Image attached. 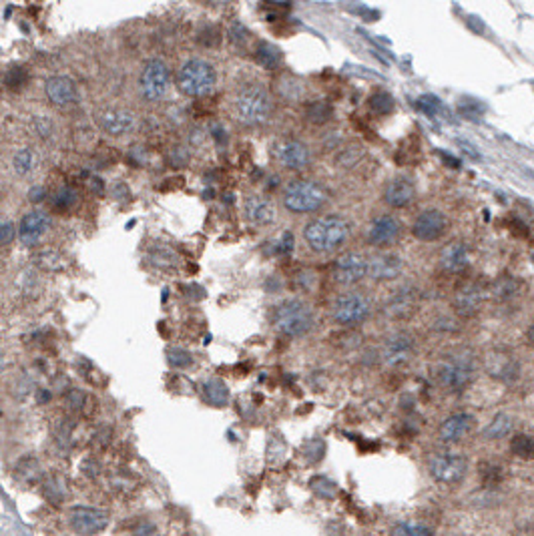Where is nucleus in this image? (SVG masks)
I'll list each match as a JSON object with an SVG mask.
<instances>
[{
    "instance_id": "obj_1",
    "label": "nucleus",
    "mask_w": 534,
    "mask_h": 536,
    "mask_svg": "<svg viewBox=\"0 0 534 536\" xmlns=\"http://www.w3.org/2000/svg\"><path fill=\"white\" fill-rule=\"evenodd\" d=\"M272 95L257 83H248L237 88L231 99V112L237 123L245 127L263 125L272 117Z\"/></svg>"
},
{
    "instance_id": "obj_2",
    "label": "nucleus",
    "mask_w": 534,
    "mask_h": 536,
    "mask_svg": "<svg viewBox=\"0 0 534 536\" xmlns=\"http://www.w3.org/2000/svg\"><path fill=\"white\" fill-rule=\"evenodd\" d=\"M349 237V225L339 215H323L303 227V241L315 253L339 250Z\"/></svg>"
},
{
    "instance_id": "obj_3",
    "label": "nucleus",
    "mask_w": 534,
    "mask_h": 536,
    "mask_svg": "<svg viewBox=\"0 0 534 536\" xmlns=\"http://www.w3.org/2000/svg\"><path fill=\"white\" fill-rule=\"evenodd\" d=\"M284 207L296 215H308L322 209L327 203V191L311 179H294L281 193Z\"/></svg>"
},
{
    "instance_id": "obj_4",
    "label": "nucleus",
    "mask_w": 534,
    "mask_h": 536,
    "mask_svg": "<svg viewBox=\"0 0 534 536\" xmlns=\"http://www.w3.org/2000/svg\"><path fill=\"white\" fill-rule=\"evenodd\" d=\"M217 85V71L205 59H189L177 73V87L185 97H207Z\"/></svg>"
},
{
    "instance_id": "obj_5",
    "label": "nucleus",
    "mask_w": 534,
    "mask_h": 536,
    "mask_svg": "<svg viewBox=\"0 0 534 536\" xmlns=\"http://www.w3.org/2000/svg\"><path fill=\"white\" fill-rule=\"evenodd\" d=\"M313 322H315L313 310L301 300L284 301L274 312L275 330L287 337L306 336L313 327Z\"/></svg>"
},
{
    "instance_id": "obj_6",
    "label": "nucleus",
    "mask_w": 534,
    "mask_h": 536,
    "mask_svg": "<svg viewBox=\"0 0 534 536\" xmlns=\"http://www.w3.org/2000/svg\"><path fill=\"white\" fill-rule=\"evenodd\" d=\"M436 380L450 392H460L472 382L474 362L470 354H450L440 360L434 370Z\"/></svg>"
},
{
    "instance_id": "obj_7",
    "label": "nucleus",
    "mask_w": 534,
    "mask_h": 536,
    "mask_svg": "<svg viewBox=\"0 0 534 536\" xmlns=\"http://www.w3.org/2000/svg\"><path fill=\"white\" fill-rule=\"evenodd\" d=\"M372 312V301L361 291H344L339 293L332 305V317L339 325H358L361 324Z\"/></svg>"
},
{
    "instance_id": "obj_8",
    "label": "nucleus",
    "mask_w": 534,
    "mask_h": 536,
    "mask_svg": "<svg viewBox=\"0 0 534 536\" xmlns=\"http://www.w3.org/2000/svg\"><path fill=\"white\" fill-rule=\"evenodd\" d=\"M141 95L149 103H159L167 99L171 88V71L161 59H153L145 64L141 78H139Z\"/></svg>"
},
{
    "instance_id": "obj_9",
    "label": "nucleus",
    "mask_w": 534,
    "mask_h": 536,
    "mask_svg": "<svg viewBox=\"0 0 534 536\" xmlns=\"http://www.w3.org/2000/svg\"><path fill=\"white\" fill-rule=\"evenodd\" d=\"M428 472L436 482L452 487V484H458L464 480V476L468 472V460L456 452L438 454L428 462Z\"/></svg>"
},
{
    "instance_id": "obj_10",
    "label": "nucleus",
    "mask_w": 534,
    "mask_h": 536,
    "mask_svg": "<svg viewBox=\"0 0 534 536\" xmlns=\"http://www.w3.org/2000/svg\"><path fill=\"white\" fill-rule=\"evenodd\" d=\"M448 227H450V219H448L446 213L438 207H428L414 217L412 235L422 243H434L446 235Z\"/></svg>"
},
{
    "instance_id": "obj_11",
    "label": "nucleus",
    "mask_w": 534,
    "mask_h": 536,
    "mask_svg": "<svg viewBox=\"0 0 534 536\" xmlns=\"http://www.w3.org/2000/svg\"><path fill=\"white\" fill-rule=\"evenodd\" d=\"M400 237H402V223L390 213L373 217L366 229V243L382 251L396 245Z\"/></svg>"
},
{
    "instance_id": "obj_12",
    "label": "nucleus",
    "mask_w": 534,
    "mask_h": 536,
    "mask_svg": "<svg viewBox=\"0 0 534 536\" xmlns=\"http://www.w3.org/2000/svg\"><path fill=\"white\" fill-rule=\"evenodd\" d=\"M274 159L287 171H301L310 167L311 151L310 147L299 139L287 137L277 141L274 145Z\"/></svg>"
},
{
    "instance_id": "obj_13",
    "label": "nucleus",
    "mask_w": 534,
    "mask_h": 536,
    "mask_svg": "<svg viewBox=\"0 0 534 536\" xmlns=\"http://www.w3.org/2000/svg\"><path fill=\"white\" fill-rule=\"evenodd\" d=\"M332 274L339 286H354L368 277V257L360 251H344L336 257Z\"/></svg>"
},
{
    "instance_id": "obj_14",
    "label": "nucleus",
    "mask_w": 534,
    "mask_h": 536,
    "mask_svg": "<svg viewBox=\"0 0 534 536\" xmlns=\"http://www.w3.org/2000/svg\"><path fill=\"white\" fill-rule=\"evenodd\" d=\"M414 337L408 332H394L385 337L382 344V360L390 368H400L404 363H408L414 356Z\"/></svg>"
},
{
    "instance_id": "obj_15",
    "label": "nucleus",
    "mask_w": 534,
    "mask_h": 536,
    "mask_svg": "<svg viewBox=\"0 0 534 536\" xmlns=\"http://www.w3.org/2000/svg\"><path fill=\"white\" fill-rule=\"evenodd\" d=\"M486 300V287L478 281H466L458 287V291L452 298V310L462 317H472L482 310Z\"/></svg>"
},
{
    "instance_id": "obj_16",
    "label": "nucleus",
    "mask_w": 534,
    "mask_h": 536,
    "mask_svg": "<svg viewBox=\"0 0 534 536\" xmlns=\"http://www.w3.org/2000/svg\"><path fill=\"white\" fill-rule=\"evenodd\" d=\"M404 274V260L392 251H378L368 257V277L373 281H392Z\"/></svg>"
},
{
    "instance_id": "obj_17",
    "label": "nucleus",
    "mask_w": 534,
    "mask_h": 536,
    "mask_svg": "<svg viewBox=\"0 0 534 536\" xmlns=\"http://www.w3.org/2000/svg\"><path fill=\"white\" fill-rule=\"evenodd\" d=\"M69 520H71V526L76 535L93 536L107 528L109 514L105 511H99V508H91V506H76L71 511Z\"/></svg>"
},
{
    "instance_id": "obj_18",
    "label": "nucleus",
    "mask_w": 534,
    "mask_h": 536,
    "mask_svg": "<svg viewBox=\"0 0 534 536\" xmlns=\"http://www.w3.org/2000/svg\"><path fill=\"white\" fill-rule=\"evenodd\" d=\"M416 197V183L408 175H396L385 183L382 191V199L388 207L392 209H404L408 207Z\"/></svg>"
},
{
    "instance_id": "obj_19",
    "label": "nucleus",
    "mask_w": 534,
    "mask_h": 536,
    "mask_svg": "<svg viewBox=\"0 0 534 536\" xmlns=\"http://www.w3.org/2000/svg\"><path fill=\"white\" fill-rule=\"evenodd\" d=\"M468 265H470V247L462 239L450 241L438 253V267L444 274H462Z\"/></svg>"
},
{
    "instance_id": "obj_20",
    "label": "nucleus",
    "mask_w": 534,
    "mask_h": 536,
    "mask_svg": "<svg viewBox=\"0 0 534 536\" xmlns=\"http://www.w3.org/2000/svg\"><path fill=\"white\" fill-rule=\"evenodd\" d=\"M50 229V215L47 211H40V209H35V211L26 213L23 217V221L18 223V239L28 245V247H35L42 241V237L49 233Z\"/></svg>"
},
{
    "instance_id": "obj_21",
    "label": "nucleus",
    "mask_w": 534,
    "mask_h": 536,
    "mask_svg": "<svg viewBox=\"0 0 534 536\" xmlns=\"http://www.w3.org/2000/svg\"><path fill=\"white\" fill-rule=\"evenodd\" d=\"M474 424H476V420H474L472 414H466V412L452 414L438 428V438L446 444L460 442L462 438H466L472 432Z\"/></svg>"
},
{
    "instance_id": "obj_22",
    "label": "nucleus",
    "mask_w": 534,
    "mask_h": 536,
    "mask_svg": "<svg viewBox=\"0 0 534 536\" xmlns=\"http://www.w3.org/2000/svg\"><path fill=\"white\" fill-rule=\"evenodd\" d=\"M99 123L105 133H109L112 137H121V135H127L135 129L137 119H135L133 112L127 111V109H115L112 107V109L100 112Z\"/></svg>"
},
{
    "instance_id": "obj_23",
    "label": "nucleus",
    "mask_w": 534,
    "mask_h": 536,
    "mask_svg": "<svg viewBox=\"0 0 534 536\" xmlns=\"http://www.w3.org/2000/svg\"><path fill=\"white\" fill-rule=\"evenodd\" d=\"M243 215L255 227H267L275 221V205L263 195H249L243 203Z\"/></svg>"
},
{
    "instance_id": "obj_24",
    "label": "nucleus",
    "mask_w": 534,
    "mask_h": 536,
    "mask_svg": "<svg viewBox=\"0 0 534 536\" xmlns=\"http://www.w3.org/2000/svg\"><path fill=\"white\" fill-rule=\"evenodd\" d=\"M45 93H47L50 103L57 105V107L73 105L79 99L75 81L69 78V76H50L47 85H45Z\"/></svg>"
},
{
    "instance_id": "obj_25",
    "label": "nucleus",
    "mask_w": 534,
    "mask_h": 536,
    "mask_svg": "<svg viewBox=\"0 0 534 536\" xmlns=\"http://www.w3.org/2000/svg\"><path fill=\"white\" fill-rule=\"evenodd\" d=\"M414 310H416V293L412 289L397 291L396 296H392V300L388 301L384 308V312L390 317H397V320L410 317Z\"/></svg>"
},
{
    "instance_id": "obj_26",
    "label": "nucleus",
    "mask_w": 534,
    "mask_h": 536,
    "mask_svg": "<svg viewBox=\"0 0 534 536\" xmlns=\"http://www.w3.org/2000/svg\"><path fill=\"white\" fill-rule=\"evenodd\" d=\"M203 396H205V400H207L211 406L221 408V406H225V404L229 402V388H227V384H225L224 380L211 378V380H207V382L203 384Z\"/></svg>"
},
{
    "instance_id": "obj_27",
    "label": "nucleus",
    "mask_w": 534,
    "mask_h": 536,
    "mask_svg": "<svg viewBox=\"0 0 534 536\" xmlns=\"http://www.w3.org/2000/svg\"><path fill=\"white\" fill-rule=\"evenodd\" d=\"M255 61L263 69H277L279 64L284 63V54L272 42H260L257 49H255Z\"/></svg>"
},
{
    "instance_id": "obj_28",
    "label": "nucleus",
    "mask_w": 534,
    "mask_h": 536,
    "mask_svg": "<svg viewBox=\"0 0 534 536\" xmlns=\"http://www.w3.org/2000/svg\"><path fill=\"white\" fill-rule=\"evenodd\" d=\"M306 119L310 121L311 125H325L332 117H334V109L330 103L325 100H313L306 107Z\"/></svg>"
},
{
    "instance_id": "obj_29",
    "label": "nucleus",
    "mask_w": 534,
    "mask_h": 536,
    "mask_svg": "<svg viewBox=\"0 0 534 536\" xmlns=\"http://www.w3.org/2000/svg\"><path fill=\"white\" fill-rule=\"evenodd\" d=\"M510 432H512V418L506 414H498V416H494V420L486 426L482 436L486 440H500V438L509 436Z\"/></svg>"
},
{
    "instance_id": "obj_30",
    "label": "nucleus",
    "mask_w": 534,
    "mask_h": 536,
    "mask_svg": "<svg viewBox=\"0 0 534 536\" xmlns=\"http://www.w3.org/2000/svg\"><path fill=\"white\" fill-rule=\"evenodd\" d=\"M38 167V155L33 149H21L13 157V169L21 177L30 175Z\"/></svg>"
},
{
    "instance_id": "obj_31",
    "label": "nucleus",
    "mask_w": 534,
    "mask_h": 536,
    "mask_svg": "<svg viewBox=\"0 0 534 536\" xmlns=\"http://www.w3.org/2000/svg\"><path fill=\"white\" fill-rule=\"evenodd\" d=\"M370 109L376 115H380V117H388V115H392L394 109H396V103H394V97L390 95V93H385V91H376L372 93V97H370Z\"/></svg>"
},
{
    "instance_id": "obj_32",
    "label": "nucleus",
    "mask_w": 534,
    "mask_h": 536,
    "mask_svg": "<svg viewBox=\"0 0 534 536\" xmlns=\"http://www.w3.org/2000/svg\"><path fill=\"white\" fill-rule=\"evenodd\" d=\"M492 293L497 296L498 300H510L518 293V281L512 275H500L494 281V286H492Z\"/></svg>"
},
{
    "instance_id": "obj_33",
    "label": "nucleus",
    "mask_w": 534,
    "mask_h": 536,
    "mask_svg": "<svg viewBox=\"0 0 534 536\" xmlns=\"http://www.w3.org/2000/svg\"><path fill=\"white\" fill-rule=\"evenodd\" d=\"M510 450L514 456H518L522 460L534 458V438L528 434H516L510 442Z\"/></svg>"
},
{
    "instance_id": "obj_34",
    "label": "nucleus",
    "mask_w": 534,
    "mask_h": 536,
    "mask_svg": "<svg viewBox=\"0 0 534 536\" xmlns=\"http://www.w3.org/2000/svg\"><path fill=\"white\" fill-rule=\"evenodd\" d=\"M494 360L492 362H488V368H490V374H494L497 378H504V380H509L510 375L516 374V366L512 360H509L504 354H494L492 356Z\"/></svg>"
},
{
    "instance_id": "obj_35",
    "label": "nucleus",
    "mask_w": 534,
    "mask_h": 536,
    "mask_svg": "<svg viewBox=\"0 0 534 536\" xmlns=\"http://www.w3.org/2000/svg\"><path fill=\"white\" fill-rule=\"evenodd\" d=\"M310 488L320 496V499L325 500H332L336 499L337 494V487L336 482H332L330 478H325V476H313L310 480Z\"/></svg>"
},
{
    "instance_id": "obj_36",
    "label": "nucleus",
    "mask_w": 534,
    "mask_h": 536,
    "mask_svg": "<svg viewBox=\"0 0 534 536\" xmlns=\"http://www.w3.org/2000/svg\"><path fill=\"white\" fill-rule=\"evenodd\" d=\"M45 496L52 502V504H61L64 496H66V487L64 480L59 476H50L45 482Z\"/></svg>"
},
{
    "instance_id": "obj_37",
    "label": "nucleus",
    "mask_w": 534,
    "mask_h": 536,
    "mask_svg": "<svg viewBox=\"0 0 534 536\" xmlns=\"http://www.w3.org/2000/svg\"><path fill=\"white\" fill-rule=\"evenodd\" d=\"M76 199H79V195H76L75 189L62 187L54 193V197H52V205L62 211V209H71V207L76 203Z\"/></svg>"
},
{
    "instance_id": "obj_38",
    "label": "nucleus",
    "mask_w": 534,
    "mask_h": 536,
    "mask_svg": "<svg viewBox=\"0 0 534 536\" xmlns=\"http://www.w3.org/2000/svg\"><path fill=\"white\" fill-rule=\"evenodd\" d=\"M167 358H169V363L175 366V368H187V366H191V363H193L191 354H189L187 349H181V348L169 349V351H167Z\"/></svg>"
},
{
    "instance_id": "obj_39",
    "label": "nucleus",
    "mask_w": 534,
    "mask_h": 536,
    "mask_svg": "<svg viewBox=\"0 0 534 536\" xmlns=\"http://www.w3.org/2000/svg\"><path fill=\"white\" fill-rule=\"evenodd\" d=\"M26 81H28V73H26V69H23V66H14L6 75V85L13 88H21Z\"/></svg>"
},
{
    "instance_id": "obj_40",
    "label": "nucleus",
    "mask_w": 534,
    "mask_h": 536,
    "mask_svg": "<svg viewBox=\"0 0 534 536\" xmlns=\"http://www.w3.org/2000/svg\"><path fill=\"white\" fill-rule=\"evenodd\" d=\"M418 107L422 111H426V115H430V117H434V115L442 111V105H440V100L436 99L434 95H422L418 99Z\"/></svg>"
},
{
    "instance_id": "obj_41",
    "label": "nucleus",
    "mask_w": 534,
    "mask_h": 536,
    "mask_svg": "<svg viewBox=\"0 0 534 536\" xmlns=\"http://www.w3.org/2000/svg\"><path fill=\"white\" fill-rule=\"evenodd\" d=\"M325 454V444L322 440H311L310 444L306 446V458L310 462H320Z\"/></svg>"
},
{
    "instance_id": "obj_42",
    "label": "nucleus",
    "mask_w": 534,
    "mask_h": 536,
    "mask_svg": "<svg viewBox=\"0 0 534 536\" xmlns=\"http://www.w3.org/2000/svg\"><path fill=\"white\" fill-rule=\"evenodd\" d=\"M14 233H16V229H14L13 221L0 219V247L8 245L14 239Z\"/></svg>"
},
{
    "instance_id": "obj_43",
    "label": "nucleus",
    "mask_w": 534,
    "mask_h": 536,
    "mask_svg": "<svg viewBox=\"0 0 534 536\" xmlns=\"http://www.w3.org/2000/svg\"><path fill=\"white\" fill-rule=\"evenodd\" d=\"M337 163L339 165H344V167H352V165H356L358 163V147H348V149H344L339 153V157H337Z\"/></svg>"
},
{
    "instance_id": "obj_44",
    "label": "nucleus",
    "mask_w": 534,
    "mask_h": 536,
    "mask_svg": "<svg viewBox=\"0 0 534 536\" xmlns=\"http://www.w3.org/2000/svg\"><path fill=\"white\" fill-rule=\"evenodd\" d=\"M133 535L135 536H155L157 535V526L149 520H141V523L133 528Z\"/></svg>"
},
{
    "instance_id": "obj_45",
    "label": "nucleus",
    "mask_w": 534,
    "mask_h": 536,
    "mask_svg": "<svg viewBox=\"0 0 534 536\" xmlns=\"http://www.w3.org/2000/svg\"><path fill=\"white\" fill-rule=\"evenodd\" d=\"M299 279H303V281H299V286H301L303 291H311L313 287L318 286V275L313 274V272H301Z\"/></svg>"
},
{
    "instance_id": "obj_46",
    "label": "nucleus",
    "mask_w": 534,
    "mask_h": 536,
    "mask_svg": "<svg viewBox=\"0 0 534 536\" xmlns=\"http://www.w3.org/2000/svg\"><path fill=\"white\" fill-rule=\"evenodd\" d=\"M248 37H249L248 28H243L241 25H236L233 28H231V40H233L236 45L237 42H241V45H243V42L248 40Z\"/></svg>"
},
{
    "instance_id": "obj_47",
    "label": "nucleus",
    "mask_w": 534,
    "mask_h": 536,
    "mask_svg": "<svg viewBox=\"0 0 534 536\" xmlns=\"http://www.w3.org/2000/svg\"><path fill=\"white\" fill-rule=\"evenodd\" d=\"M45 197H47V191H45V187H40V185H37V187H33L28 191V199L35 201V203L42 201Z\"/></svg>"
},
{
    "instance_id": "obj_48",
    "label": "nucleus",
    "mask_w": 534,
    "mask_h": 536,
    "mask_svg": "<svg viewBox=\"0 0 534 536\" xmlns=\"http://www.w3.org/2000/svg\"><path fill=\"white\" fill-rule=\"evenodd\" d=\"M390 536H412V528L410 526H406V524H396V526L392 528Z\"/></svg>"
},
{
    "instance_id": "obj_49",
    "label": "nucleus",
    "mask_w": 534,
    "mask_h": 536,
    "mask_svg": "<svg viewBox=\"0 0 534 536\" xmlns=\"http://www.w3.org/2000/svg\"><path fill=\"white\" fill-rule=\"evenodd\" d=\"M410 528L412 536H432L430 528H426V526H410Z\"/></svg>"
},
{
    "instance_id": "obj_50",
    "label": "nucleus",
    "mask_w": 534,
    "mask_h": 536,
    "mask_svg": "<svg viewBox=\"0 0 534 536\" xmlns=\"http://www.w3.org/2000/svg\"><path fill=\"white\" fill-rule=\"evenodd\" d=\"M526 337H528V342H530V344L534 346V324L528 327V332H526Z\"/></svg>"
},
{
    "instance_id": "obj_51",
    "label": "nucleus",
    "mask_w": 534,
    "mask_h": 536,
    "mask_svg": "<svg viewBox=\"0 0 534 536\" xmlns=\"http://www.w3.org/2000/svg\"><path fill=\"white\" fill-rule=\"evenodd\" d=\"M4 366H6V363H4V358H2V354H0V374H2V370H4Z\"/></svg>"
},
{
    "instance_id": "obj_52",
    "label": "nucleus",
    "mask_w": 534,
    "mask_h": 536,
    "mask_svg": "<svg viewBox=\"0 0 534 536\" xmlns=\"http://www.w3.org/2000/svg\"><path fill=\"white\" fill-rule=\"evenodd\" d=\"M0 303H2V300H0Z\"/></svg>"
},
{
    "instance_id": "obj_53",
    "label": "nucleus",
    "mask_w": 534,
    "mask_h": 536,
    "mask_svg": "<svg viewBox=\"0 0 534 536\" xmlns=\"http://www.w3.org/2000/svg\"><path fill=\"white\" fill-rule=\"evenodd\" d=\"M189 536H191V535H189Z\"/></svg>"
}]
</instances>
